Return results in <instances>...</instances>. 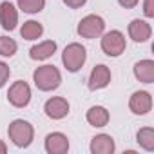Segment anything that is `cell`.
I'll return each instance as SVG.
<instances>
[{
	"instance_id": "obj_11",
	"label": "cell",
	"mask_w": 154,
	"mask_h": 154,
	"mask_svg": "<svg viewBox=\"0 0 154 154\" xmlns=\"http://www.w3.org/2000/svg\"><path fill=\"white\" fill-rule=\"evenodd\" d=\"M45 149H47V152H51V154H63V152H67V149H69V141H67V138H65L63 134L53 132V134H49V136L45 138Z\"/></svg>"
},
{
	"instance_id": "obj_12",
	"label": "cell",
	"mask_w": 154,
	"mask_h": 154,
	"mask_svg": "<svg viewBox=\"0 0 154 154\" xmlns=\"http://www.w3.org/2000/svg\"><path fill=\"white\" fill-rule=\"evenodd\" d=\"M134 74L136 78L143 84H152L154 82V62L152 60H141L134 65Z\"/></svg>"
},
{
	"instance_id": "obj_16",
	"label": "cell",
	"mask_w": 154,
	"mask_h": 154,
	"mask_svg": "<svg viewBox=\"0 0 154 154\" xmlns=\"http://www.w3.org/2000/svg\"><path fill=\"white\" fill-rule=\"evenodd\" d=\"M87 122L91 123V125H94V127H103V125H107V122H109V112H107V109L105 107H91L89 111H87Z\"/></svg>"
},
{
	"instance_id": "obj_25",
	"label": "cell",
	"mask_w": 154,
	"mask_h": 154,
	"mask_svg": "<svg viewBox=\"0 0 154 154\" xmlns=\"http://www.w3.org/2000/svg\"><path fill=\"white\" fill-rule=\"evenodd\" d=\"M6 150H8V147L4 145V141H0V154H4Z\"/></svg>"
},
{
	"instance_id": "obj_5",
	"label": "cell",
	"mask_w": 154,
	"mask_h": 154,
	"mask_svg": "<svg viewBox=\"0 0 154 154\" xmlns=\"http://www.w3.org/2000/svg\"><path fill=\"white\" fill-rule=\"evenodd\" d=\"M103 27H105V24H103L102 17L89 15L78 24V35L84 38H96L98 35H102Z\"/></svg>"
},
{
	"instance_id": "obj_10",
	"label": "cell",
	"mask_w": 154,
	"mask_h": 154,
	"mask_svg": "<svg viewBox=\"0 0 154 154\" xmlns=\"http://www.w3.org/2000/svg\"><path fill=\"white\" fill-rule=\"evenodd\" d=\"M17 22H18V13L13 8V4L9 2L0 4V24H2V27L8 31H13L17 27Z\"/></svg>"
},
{
	"instance_id": "obj_24",
	"label": "cell",
	"mask_w": 154,
	"mask_h": 154,
	"mask_svg": "<svg viewBox=\"0 0 154 154\" xmlns=\"http://www.w3.org/2000/svg\"><path fill=\"white\" fill-rule=\"evenodd\" d=\"M118 2H120V6H123V8L131 9V8H134V6L138 4V0H118Z\"/></svg>"
},
{
	"instance_id": "obj_4",
	"label": "cell",
	"mask_w": 154,
	"mask_h": 154,
	"mask_svg": "<svg viewBox=\"0 0 154 154\" xmlns=\"http://www.w3.org/2000/svg\"><path fill=\"white\" fill-rule=\"evenodd\" d=\"M102 49L109 56H120L125 51V38L120 31H111L102 38Z\"/></svg>"
},
{
	"instance_id": "obj_14",
	"label": "cell",
	"mask_w": 154,
	"mask_h": 154,
	"mask_svg": "<svg viewBox=\"0 0 154 154\" xmlns=\"http://www.w3.org/2000/svg\"><path fill=\"white\" fill-rule=\"evenodd\" d=\"M114 150V141L107 134H98L91 141V152L93 154H111Z\"/></svg>"
},
{
	"instance_id": "obj_7",
	"label": "cell",
	"mask_w": 154,
	"mask_h": 154,
	"mask_svg": "<svg viewBox=\"0 0 154 154\" xmlns=\"http://www.w3.org/2000/svg\"><path fill=\"white\" fill-rule=\"evenodd\" d=\"M111 82V71L107 65H96L91 72V78H89V89L96 91V89H103L107 87Z\"/></svg>"
},
{
	"instance_id": "obj_18",
	"label": "cell",
	"mask_w": 154,
	"mask_h": 154,
	"mask_svg": "<svg viewBox=\"0 0 154 154\" xmlns=\"http://www.w3.org/2000/svg\"><path fill=\"white\" fill-rule=\"evenodd\" d=\"M138 143L145 150H152L154 149V131L150 127H145V129L138 131Z\"/></svg>"
},
{
	"instance_id": "obj_20",
	"label": "cell",
	"mask_w": 154,
	"mask_h": 154,
	"mask_svg": "<svg viewBox=\"0 0 154 154\" xmlns=\"http://www.w3.org/2000/svg\"><path fill=\"white\" fill-rule=\"evenodd\" d=\"M15 53H17V42L9 36H0V54L13 56Z\"/></svg>"
},
{
	"instance_id": "obj_3",
	"label": "cell",
	"mask_w": 154,
	"mask_h": 154,
	"mask_svg": "<svg viewBox=\"0 0 154 154\" xmlns=\"http://www.w3.org/2000/svg\"><path fill=\"white\" fill-rule=\"evenodd\" d=\"M62 62L67 67V71L76 72V71L84 65V62H85V49L80 44H71V45H67L63 49Z\"/></svg>"
},
{
	"instance_id": "obj_21",
	"label": "cell",
	"mask_w": 154,
	"mask_h": 154,
	"mask_svg": "<svg viewBox=\"0 0 154 154\" xmlns=\"http://www.w3.org/2000/svg\"><path fill=\"white\" fill-rule=\"evenodd\" d=\"M9 65H6L4 62H0V87H2L6 82H8V78H9Z\"/></svg>"
},
{
	"instance_id": "obj_22",
	"label": "cell",
	"mask_w": 154,
	"mask_h": 154,
	"mask_svg": "<svg viewBox=\"0 0 154 154\" xmlns=\"http://www.w3.org/2000/svg\"><path fill=\"white\" fill-rule=\"evenodd\" d=\"M65 2V6H69V8H72V9H76V8H82L87 0H63Z\"/></svg>"
},
{
	"instance_id": "obj_8",
	"label": "cell",
	"mask_w": 154,
	"mask_h": 154,
	"mask_svg": "<svg viewBox=\"0 0 154 154\" xmlns=\"http://www.w3.org/2000/svg\"><path fill=\"white\" fill-rule=\"evenodd\" d=\"M129 107L134 114H147L152 107V98L149 93L145 91H138L131 96V102H129Z\"/></svg>"
},
{
	"instance_id": "obj_15",
	"label": "cell",
	"mask_w": 154,
	"mask_h": 154,
	"mask_svg": "<svg viewBox=\"0 0 154 154\" xmlns=\"http://www.w3.org/2000/svg\"><path fill=\"white\" fill-rule=\"evenodd\" d=\"M54 51H56V44H54L53 40H47V42H42V44L31 47L29 54H31L33 60H45V58H49Z\"/></svg>"
},
{
	"instance_id": "obj_1",
	"label": "cell",
	"mask_w": 154,
	"mask_h": 154,
	"mask_svg": "<svg viewBox=\"0 0 154 154\" xmlns=\"http://www.w3.org/2000/svg\"><path fill=\"white\" fill-rule=\"evenodd\" d=\"M35 78V84L40 91H53L60 85L62 82V76H60V71L54 67V65H42L35 71L33 74Z\"/></svg>"
},
{
	"instance_id": "obj_2",
	"label": "cell",
	"mask_w": 154,
	"mask_h": 154,
	"mask_svg": "<svg viewBox=\"0 0 154 154\" xmlns=\"http://www.w3.org/2000/svg\"><path fill=\"white\" fill-rule=\"evenodd\" d=\"M8 132L17 147H27L33 141V127H31V123H27L24 120H15L9 125Z\"/></svg>"
},
{
	"instance_id": "obj_9",
	"label": "cell",
	"mask_w": 154,
	"mask_h": 154,
	"mask_svg": "<svg viewBox=\"0 0 154 154\" xmlns=\"http://www.w3.org/2000/svg\"><path fill=\"white\" fill-rule=\"evenodd\" d=\"M69 112V103L65 98H51L45 103V114L53 120H60Z\"/></svg>"
},
{
	"instance_id": "obj_19",
	"label": "cell",
	"mask_w": 154,
	"mask_h": 154,
	"mask_svg": "<svg viewBox=\"0 0 154 154\" xmlns=\"http://www.w3.org/2000/svg\"><path fill=\"white\" fill-rule=\"evenodd\" d=\"M18 6L26 13H38L44 9L45 0H18Z\"/></svg>"
},
{
	"instance_id": "obj_13",
	"label": "cell",
	"mask_w": 154,
	"mask_h": 154,
	"mask_svg": "<svg viewBox=\"0 0 154 154\" xmlns=\"http://www.w3.org/2000/svg\"><path fill=\"white\" fill-rule=\"evenodd\" d=\"M129 35L134 42H145L150 38V26L143 20H132L129 24Z\"/></svg>"
},
{
	"instance_id": "obj_23",
	"label": "cell",
	"mask_w": 154,
	"mask_h": 154,
	"mask_svg": "<svg viewBox=\"0 0 154 154\" xmlns=\"http://www.w3.org/2000/svg\"><path fill=\"white\" fill-rule=\"evenodd\" d=\"M145 15L147 17H154V0H145Z\"/></svg>"
},
{
	"instance_id": "obj_6",
	"label": "cell",
	"mask_w": 154,
	"mask_h": 154,
	"mask_svg": "<svg viewBox=\"0 0 154 154\" xmlns=\"http://www.w3.org/2000/svg\"><path fill=\"white\" fill-rule=\"evenodd\" d=\"M8 98H9V102L15 105V107H26L27 103H29V100H31V89H29V85L26 84V82H15L13 85H11V89H9V93H8Z\"/></svg>"
},
{
	"instance_id": "obj_17",
	"label": "cell",
	"mask_w": 154,
	"mask_h": 154,
	"mask_svg": "<svg viewBox=\"0 0 154 154\" xmlns=\"http://www.w3.org/2000/svg\"><path fill=\"white\" fill-rule=\"evenodd\" d=\"M42 33H44V27H42L38 22H35V20L26 22V24L22 26V29H20V35H22L26 40H35V38H38Z\"/></svg>"
}]
</instances>
